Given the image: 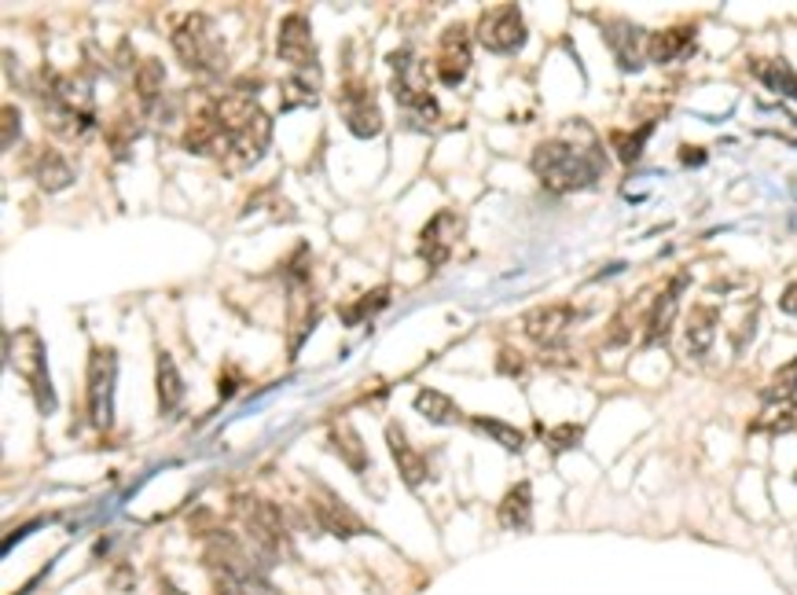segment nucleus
Returning <instances> with one entry per match:
<instances>
[{
  "label": "nucleus",
  "instance_id": "obj_1",
  "mask_svg": "<svg viewBox=\"0 0 797 595\" xmlns=\"http://www.w3.org/2000/svg\"><path fill=\"white\" fill-rule=\"evenodd\" d=\"M534 173L537 181L555 195L580 192L592 187L603 177V151L596 144H574V141H544L534 151Z\"/></svg>",
  "mask_w": 797,
  "mask_h": 595
},
{
  "label": "nucleus",
  "instance_id": "obj_2",
  "mask_svg": "<svg viewBox=\"0 0 797 595\" xmlns=\"http://www.w3.org/2000/svg\"><path fill=\"white\" fill-rule=\"evenodd\" d=\"M235 519L243 525V537H247L250 551L269 567V562H283L291 559V533H287V519L283 511L275 508L272 500H265L258 493H240L232 503Z\"/></svg>",
  "mask_w": 797,
  "mask_h": 595
},
{
  "label": "nucleus",
  "instance_id": "obj_3",
  "mask_svg": "<svg viewBox=\"0 0 797 595\" xmlns=\"http://www.w3.org/2000/svg\"><path fill=\"white\" fill-rule=\"evenodd\" d=\"M218 111L229 133V158L240 166H250L269 151L272 141V118L254 104L250 96H224L218 99Z\"/></svg>",
  "mask_w": 797,
  "mask_h": 595
},
{
  "label": "nucleus",
  "instance_id": "obj_4",
  "mask_svg": "<svg viewBox=\"0 0 797 595\" xmlns=\"http://www.w3.org/2000/svg\"><path fill=\"white\" fill-rule=\"evenodd\" d=\"M4 353H8V368L26 382L37 412L52 415L56 412V390H52V379H48V353H45L41 335H37L34 327H19V331H12L4 339Z\"/></svg>",
  "mask_w": 797,
  "mask_h": 595
},
{
  "label": "nucleus",
  "instance_id": "obj_5",
  "mask_svg": "<svg viewBox=\"0 0 797 595\" xmlns=\"http://www.w3.org/2000/svg\"><path fill=\"white\" fill-rule=\"evenodd\" d=\"M170 41H173V56L181 59L184 71L218 74L224 66V41L210 15H203V12L184 15L181 23L173 26Z\"/></svg>",
  "mask_w": 797,
  "mask_h": 595
},
{
  "label": "nucleus",
  "instance_id": "obj_6",
  "mask_svg": "<svg viewBox=\"0 0 797 595\" xmlns=\"http://www.w3.org/2000/svg\"><path fill=\"white\" fill-rule=\"evenodd\" d=\"M114 386H118V353L111 345H93L88 350V372H85V409L93 430H111Z\"/></svg>",
  "mask_w": 797,
  "mask_h": 595
},
{
  "label": "nucleus",
  "instance_id": "obj_7",
  "mask_svg": "<svg viewBox=\"0 0 797 595\" xmlns=\"http://www.w3.org/2000/svg\"><path fill=\"white\" fill-rule=\"evenodd\" d=\"M478 45L496 56H511L526 45V19L518 4H493L478 19Z\"/></svg>",
  "mask_w": 797,
  "mask_h": 595
},
{
  "label": "nucleus",
  "instance_id": "obj_8",
  "mask_svg": "<svg viewBox=\"0 0 797 595\" xmlns=\"http://www.w3.org/2000/svg\"><path fill=\"white\" fill-rule=\"evenodd\" d=\"M339 111H342V122H346V129L357 136V141H371V136L382 133V111L376 104V93H371V85L360 82V77L342 85Z\"/></svg>",
  "mask_w": 797,
  "mask_h": 595
},
{
  "label": "nucleus",
  "instance_id": "obj_9",
  "mask_svg": "<svg viewBox=\"0 0 797 595\" xmlns=\"http://www.w3.org/2000/svg\"><path fill=\"white\" fill-rule=\"evenodd\" d=\"M309 500H312V522H317L320 530H328L331 537L350 541V537H360V533H368V522H364L360 514L353 511L339 493H331L323 482H312V496H309Z\"/></svg>",
  "mask_w": 797,
  "mask_h": 595
},
{
  "label": "nucleus",
  "instance_id": "obj_10",
  "mask_svg": "<svg viewBox=\"0 0 797 595\" xmlns=\"http://www.w3.org/2000/svg\"><path fill=\"white\" fill-rule=\"evenodd\" d=\"M275 56L283 63H291L294 71H317V41H312V26L305 12L283 15L280 29H275Z\"/></svg>",
  "mask_w": 797,
  "mask_h": 595
},
{
  "label": "nucleus",
  "instance_id": "obj_11",
  "mask_svg": "<svg viewBox=\"0 0 797 595\" xmlns=\"http://www.w3.org/2000/svg\"><path fill=\"white\" fill-rule=\"evenodd\" d=\"M184 147L192 155H210V158H224L229 155V133H224L218 99L195 107L188 118V129H184Z\"/></svg>",
  "mask_w": 797,
  "mask_h": 595
},
{
  "label": "nucleus",
  "instance_id": "obj_12",
  "mask_svg": "<svg viewBox=\"0 0 797 595\" xmlns=\"http://www.w3.org/2000/svg\"><path fill=\"white\" fill-rule=\"evenodd\" d=\"M470 37H467V26L464 23H452L445 34L438 37V52H434V74L441 85L456 88L467 82V71H470Z\"/></svg>",
  "mask_w": 797,
  "mask_h": 595
},
{
  "label": "nucleus",
  "instance_id": "obj_13",
  "mask_svg": "<svg viewBox=\"0 0 797 595\" xmlns=\"http://www.w3.org/2000/svg\"><path fill=\"white\" fill-rule=\"evenodd\" d=\"M408 63H412L408 48H401V52L390 56V66H393L390 88H393V96H397V104L405 107V111L427 118V122H430V118H438V99H434V93H430L427 85L416 82V71H412Z\"/></svg>",
  "mask_w": 797,
  "mask_h": 595
},
{
  "label": "nucleus",
  "instance_id": "obj_14",
  "mask_svg": "<svg viewBox=\"0 0 797 595\" xmlns=\"http://www.w3.org/2000/svg\"><path fill=\"white\" fill-rule=\"evenodd\" d=\"M459 235H464V217H459L456 210L434 214L419 235V257L430 265V269H441V265L452 257V246L459 243Z\"/></svg>",
  "mask_w": 797,
  "mask_h": 595
},
{
  "label": "nucleus",
  "instance_id": "obj_15",
  "mask_svg": "<svg viewBox=\"0 0 797 595\" xmlns=\"http://www.w3.org/2000/svg\"><path fill=\"white\" fill-rule=\"evenodd\" d=\"M37 111H41V122L52 129L56 136H63V141H85V136L93 133V125H96L93 111L71 107V104H63V99H56V96H37Z\"/></svg>",
  "mask_w": 797,
  "mask_h": 595
},
{
  "label": "nucleus",
  "instance_id": "obj_16",
  "mask_svg": "<svg viewBox=\"0 0 797 595\" xmlns=\"http://www.w3.org/2000/svg\"><path fill=\"white\" fill-rule=\"evenodd\" d=\"M647 41H651V34H643V29L636 23H628V19H614V23L606 26L610 56H614V63L622 66L625 74H636L639 66H643Z\"/></svg>",
  "mask_w": 797,
  "mask_h": 595
},
{
  "label": "nucleus",
  "instance_id": "obj_17",
  "mask_svg": "<svg viewBox=\"0 0 797 595\" xmlns=\"http://www.w3.org/2000/svg\"><path fill=\"white\" fill-rule=\"evenodd\" d=\"M387 445H390V456H393V463H397V471H401V478H405L408 489H419V485H427L430 463H427V456H422L416 445L408 441L405 426H401V423H387Z\"/></svg>",
  "mask_w": 797,
  "mask_h": 595
},
{
  "label": "nucleus",
  "instance_id": "obj_18",
  "mask_svg": "<svg viewBox=\"0 0 797 595\" xmlns=\"http://www.w3.org/2000/svg\"><path fill=\"white\" fill-rule=\"evenodd\" d=\"M691 276L680 272L673 276V283L665 287L662 294L654 298V305L647 309V327H643V345H658L669 339V331H673V320H676V305H680V294Z\"/></svg>",
  "mask_w": 797,
  "mask_h": 595
},
{
  "label": "nucleus",
  "instance_id": "obj_19",
  "mask_svg": "<svg viewBox=\"0 0 797 595\" xmlns=\"http://www.w3.org/2000/svg\"><path fill=\"white\" fill-rule=\"evenodd\" d=\"M574 305H540V309H529L526 320H523V331L529 335L534 342L540 345H551L559 342L563 335L569 331V324H574Z\"/></svg>",
  "mask_w": 797,
  "mask_h": 595
},
{
  "label": "nucleus",
  "instance_id": "obj_20",
  "mask_svg": "<svg viewBox=\"0 0 797 595\" xmlns=\"http://www.w3.org/2000/svg\"><path fill=\"white\" fill-rule=\"evenodd\" d=\"M691 48H695V26H669V29L651 34V41H647V59H651V63H676V59H684Z\"/></svg>",
  "mask_w": 797,
  "mask_h": 595
},
{
  "label": "nucleus",
  "instance_id": "obj_21",
  "mask_svg": "<svg viewBox=\"0 0 797 595\" xmlns=\"http://www.w3.org/2000/svg\"><path fill=\"white\" fill-rule=\"evenodd\" d=\"M34 177L45 192H66L77 173H74L71 158H66L63 151H56V147H41V151H37V162H34Z\"/></svg>",
  "mask_w": 797,
  "mask_h": 595
},
{
  "label": "nucleus",
  "instance_id": "obj_22",
  "mask_svg": "<svg viewBox=\"0 0 797 595\" xmlns=\"http://www.w3.org/2000/svg\"><path fill=\"white\" fill-rule=\"evenodd\" d=\"M328 441H331V449L334 456H339L342 463L353 471V474H364L368 471V449H364V441H360V434H357V426H353L350 420H339L328 430Z\"/></svg>",
  "mask_w": 797,
  "mask_h": 595
},
{
  "label": "nucleus",
  "instance_id": "obj_23",
  "mask_svg": "<svg viewBox=\"0 0 797 595\" xmlns=\"http://www.w3.org/2000/svg\"><path fill=\"white\" fill-rule=\"evenodd\" d=\"M496 519L504 530H515V533L529 530V522H534V489H529V482L511 485L496 508Z\"/></svg>",
  "mask_w": 797,
  "mask_h": 595
},
{
  "label": "nucleus",
  "instance_id": "obj_24",
  "mask_svg": "<svg viewBox=\"0 0 797 595\" xmlns=\"http://www.w3.org/2000/svg\"><path fill=\"white\" fill-rule=\"evenodd\" d=\"M716 324H721V313L713 309V305H695L691 316H687V353L691 356H706L710 353V345L716 339Z\"/></svg>",
  "mask_w": 797,
  "mask_h": 595
},
{
  "label": "nucleus",
  "instance_id": "obj_25",
  "mask_svg": "<svg viewBox=\"0 0 797 595\" xmlns=\"http://www.w3.org/2000/svg\"><path fill=\"white\" fill-rule=\"evenodd\" d=\"M155 393H159V412L173 415L184 401V379L181 368L170 353H159V368H155Z\"/></svg>",
  "mask_w": 797,
  "mask_h": 595
},
{
  "label": "nucleus",
  "instance_id": "obj_26",
  "mask_svg": "<svg viewBox=\"0 0 797 595\" xmlns=\"http://www.w3.org/2000/svg\"><path fill=\"white\" fill-rule=\"evenodd\" d=\"M162 85H165L162 63L159 59H144V63L136 66V96H140L144 111H155V107L162 104Z\"/></svg>",
  "mask_w": 797,
  "mask_h": 595
},
{
  "label": "nucleus",
  "instance_id": "obj_27",
  "mask_svg": "<svg viewBox=\"0 0 797 595\" xmlns=\"http://www.w3.org/2000/svg\"><path fill=\"white\" fill-rule=\"evenodd\" d=\"M416 412L422 420H430L434 426H445V423H456L459 420V409L452 397H445L441 390H430V386H422L416 393Z\"/></svg>",
  "mask_w": 797,
  "mask_h": 595
},
{
  "label": "nucleus",
  "instance_id": "obj_28",
  "mask_svg": "<svg viewBox=\"0 0 797 595\" xmlns=\"http://www.w3.org/2000/svg\"><path fill=\"white\" fill-rule=\"evenodd\" d=\"M470 426H475L478 434H486V438L500 441L507 452H518L526 445V434L518 430V426H511L504 420H493V415H470Z\"/></svg>",
  "mask_w": 797,
  "mask_h": 595
},
{
  "label": "nucleus",
  "instance_id": "obj_29",
  "mask_svg": "<svg viewBox=\"0 0 797 595\" xmlns=\"http://www.w3.org/2000/svg\"><path fill=\"white\" fill-rule=\"evenodd\" d=\"M317 104V71H298L283 82V107H309Z\"/></svg>",
  "mask_w": 797,
  "mask_h": 595
},
{
  "label": "nucleus",
  "instance_id": "obj_30",
  "mask_svg": "<svg viewBox=\"0 0 797 595\" xmlns=\"http://www.w3.org/2000/svg\"><path fill=\"white\" fill-rule=\"evenodd\" d=\"M757 77H761V85H769L772 93H783V96L797 99V74L790 71V63H783V59L757 63Z\"/></svg>",
  "mask_w": 797,
  "mask_h": 595
},
{
  "label": "nucleus",
  "instance_id": "obj_31",
  "mask_svg": "<svg viewBox=\"0 0 797 595\" xmlns=\"http://www.w3.org/2000/svg\"><path fill=\"white\" fill-rule=\"evenodd\" d=\"M794 397H797V361L783 364V368L772 375V382L761 390L764 404H786V401H794Z\"/></svg>",
  "mask_w": 797,
  "mask_h": 595
},
{
  "label": "nucleus",
  "instance_id": "obj_32",
  "mask_svg": "<svg viewBox=\"0 0 797 595\" xmlns=\"http://www.w3.org/2000/svg\"><path fill=\"white\" fill-rule=\"evenodd\" d=\"M753 430H772V434L797 430V404L794 401H786V404H764V412L753 420Z\"/></svg>",
  "mask_w": 797,
  "mask_h": 595
},
{
  "label": "nucleus",
  "instance_id": "obj_33",
  "mask_svg": "<svg viewBox=\"0 0 797 595\" xmlns=\"http://www.w3.org/2000/svg\"><path fill=\"white\" fill-rule=\"evenodd\" d=\"M390 305V287H379L376 294H364L360 302H353L346 313H339L342 316V324L353 327V324H360V320H368V316H376L382 313Z\"/></svg>",
  "mask_w": 797,
  "mask_h": 595
},
{
  "label": "nucleus",
  "instance_id": "obj_34",
  "mask_svg": "<svg viewBox=\"0 0 797 595\" xmlns=\"http://www.w3.org/2000/svg\"><path fill=\"white\" fill-rule=\"evenodd\" d=\"M544 445L551 452H569L574 445H580V438H585V426H577V423H559V426H548L544 434Z\"/></svg>",
  "mask_w": 797,
  "mask_h": 595
},
{
  "label": "nucleus",
  "instance_id": "obj_35",
  "mask_svg": "<svg viewBox=\"0 0 797 595\" xmlns=\"http://www.w3.org/2000/svg\"><path fill=\"white\" fill-rule=\"evenodd\" d=\"M136 136H140V125H136V118H118V122L111 125V133H107V141H111V151H114V158H130V144L136 141Z\"/></svg>",
  "mask_w": 797,
  "mask_h": 595
},
{
  "label": "nucleus",
  "instance_id": "obj_36",
  "mask_svg": "<svg viewBox=\"0 0 797 595\" xmlns=\"http://www.w3.org/2000/svg\"><path fill=\"white\" fill-rule=\"evenodd\" d=\"M651 129L654 125H643V129H636V133H617L614 136L617 158H622L625 166H636V158H639V151H643V144L651 141Z\"/></svg>",
  "mask_w": 797,
  "mask_h": 595
},
{
  "label": "nucleus",
  "instance_id": "obj_37",
  "mask_svg": "<svg viewBox=\"0 0 797 595\" xmlns=\"http://www.w3.org/2000/svg\"><path fill=\"white\" fill-rule=\"evenodd\" d=\"M0 118H4V151H8V147L19 141V133H23V114H19L15 104H4Z\"/></svg>",
  "mask_w": 797,
  "mask_h": 595
},
{
  "label": "nucleus",
  "instance_id": "obj_38",
  "mask_svg": "<svg viewBox=\"0 0 797 595\" xmlns=\"http://www.w3.org/2000/svg\"><path fill=\"white\" fill-rule=\"evenodd\" d=\"M780 309H783V313H790V316H797V280H794V283L783 291V298H780Z\"/></svg>",
  "mask_w": 797,
  "mask_h": 595
},
{
  "label": "nucleus",
  "instance_id": "obj_39",
  "mask_svg": "<svg viewBox=\"0 0 797 595\" xmlns=\"http://www.w3.org/2000/svg\"><path fill=\"white\" fill-rule=\"evenodd\" d=\"M680 158H684L687 166H702L706 162V151H698V147H684Z\"/></svg>",
  "mask_w": 797,
  "mask_h": 595
},
{
  "label": "nucleus",
  "instance_id": "obj_40",
  "mask_svg": "<svg viewBox=\"0 0 797 595\" xmlns=\"http://www.w3.org/2000/svg\"><path fill=\"white\" fill-rule=\"evenodd\" d=\"M218 581V595H250L247 588H240V584H232V581H221V578H213Z\"/></svg>",
  "mask_w": 797,
  "mask_h": 595
},
{
  "label": "nucleus",
  "instance_id": "obj_41",
  "mask_svg": "<svg viewBox=\"0 0 797 595\" xmlns=\"http://www.w3.org/2000/svg\"><path fill=\"white\" fill-rule=\"evenodd\" d=\"M162 595H188V592H181V588H176V584L165 581V584H162Z\"/></svg>",
  "mask_w": 797,
  "mask_h": 595
},
{
  "label": "nucleus",
  "instance_id": "obj_42",
  "mask_svg": "<svg viewBox=\"0 0 797 595\" xmlns=\"http://www.w3.org/2000/svg\"><path fill=\"white\" fill-rule=\"evenodd\" d=\"M794 482H797V474H794Z\"/></svg>",
  "mask_w": 797,
  "mask_h": 595
}]
</instances>
